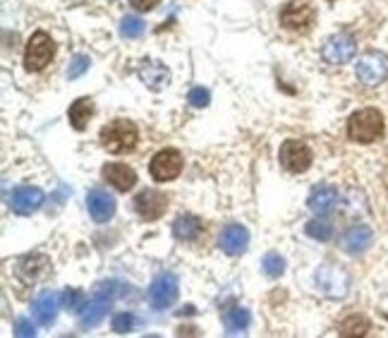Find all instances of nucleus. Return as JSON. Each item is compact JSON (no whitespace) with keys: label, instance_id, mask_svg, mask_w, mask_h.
<instances>
[{"label":"nucleus","instance_id":"obj_1","mask_svg":"<svg viewBox=\"0 0 388 338\" xmlns=\"http://www.w3.org/2000/svg\"><path fill=\"white\" fill-rule=\"evenodd\" d=\"M384 115L376 108H362L347 120V135L360 144H372L384 137Z\"/></svg>","mask_w":388,"mask_h":338},{"label":"nucleus","instance_id":"obj_2","mask_svg":"<svg viewBox=\"0 0 388 338\" xmlns=\"http://www.w3.org/2000/svg\"><path fill=\"white\" fill-rule=\"evenodd\" d=\"M137 125L130 120H113L101 127V144L111 154H127L137 147Z\"/></svg>","mask_w":388,"mask_h":338},{"label":"nucleus","instance_id":"obj_3","mask_svg":"<svg viewBox=\"0 0 388 338\" xmlns=\"http://www.w3.org/2000/svg\"><path fill=\"white\" fill-rule=\"evenodd\" d=\"M314 283L326 298H333V300L345 298L347 290H350V276H347L343 266H335V264H321L314 273Z\"/></svg>","mask_w":388,"mask_h":338},{"label":"nucleus","instance_id":"obj_4","mask_svg":"<svg viewBox=\"0 0 388 338\" xmlns=\"http://www.w3.org/2000/svg\"><path fill=\"white\" fill-rule=\"evenodd\" d=\"M113 288H115V283H101L96 288L94 298L86 300L84 310L79 312V326H82V329H94L96 324H101V319L106 317L108 310H111Z\"/></svg>","mask_w":388,"mask_h":338},{"label":"nucleus","instance_id":"obj_5","mask_svg":"<svg viewBox=\"0 0 388 338\" xmlns=\"http://www.w3.org/2000/svg\"><path fill=\"white\" fill-rule=\"evenodd\" d=\"M53 53H55L53 39H51L46 32H36L32 39H29V44H27L25 67L29 70V72H41V70L51 63Z\"/></svg>","mask_w":388,"mask_h":338},{"label":"nucleus","instance_id":"obj_6","mask_svg":"<svg viewBox=\"0 0 388 338\" xmlns=\"http://www.w3.org/2000/svg\"><path fill=\"white\" fill-rule=\"evenodd\" d=\"M355 74L362 84L367 86H376L381 84L388 77V58L384 53H364L360 60H357Z\"/></svg>","mask_w":388,"mask_h":338},{"label":"nucleus","instance_id":"obj_7","mask_svg":"<svg viewBox=\"0 0 388 338\" xmlns=\"http://www.w3.org/2000/svg\"><path fill=\"white\" fill-rule=\"evenodd\" d=\"M149 171H152V178L156 180V183H170V180H175L178 176H180V171H182L180 151H178V149L159 151V154L152 159Z\"/></svg>","mask_w":388,"mask_h":338},{"label":"nucleus","instance_id":"obj_8","mask_svg":"<svg viewBox=\"0 0 388 338\" xmlns=\"http://www.w3.org/2000/svg\"><path fill=\"white\" fill-rule=\"evenodd\" d=\"M357 44L350 34H333V37L326 39V44L321 46V56L326 63L331 65H343V63H350L355 58Z\"/></svg>","mask_w":388,"mask_h":338},{"label":"nucleus","instance_id":"obj_9","mask_svg":"<svg viewBox=\"0 0 388 338\" xmlns=\"http://www.w3.org/2000/svg\"><path fill=\"white\" fill-rule=\"evenodd\" d=\"M178 293H180V283L175 273H161L149 288V302L154 310H166L178 300Z\"/></svg>","mask_w":388,"mask_h":338},{"label":"nucleus","instance_id":"obj_10","mask_svg":"<svg viewBox=\"0 0 388 338\" xmlns=\"http://www.w3.org/2000/svg\"><path fill=\"white\" fill-rule=\"evenodd\" d=\"M278 156H281L283 168L290 173H302L312 166V151L305 142H300V139H288V142H283L281 154Z\"/></svg>","mask_w":388,"mask_h":338},{"label":"nucleus","instance_id":"obj_11","mask_svg":"<svg viewBox=\"0 0 388 338\" xmlns=\"http://www.w3.org/2000/svg\"><path fill=\"white\" fill-rule=\"evenodd\" d=\"M314 22V10L305 3V0H290L286 8L281 10V25L290 32H307Z\"/></svg>","mask_w":388,"mask_h":338},{"label":"nucleus","instance_id":"obj_12","mask_svg":"<svg viewBox=\"0 0 388 338\" xmlns=\"http://www.w3.org/2000/svg\"><path fill=\"white\" fill-rule=\"evenodd\" d=\"M135 209L144 221H156L166 214L168 197L159 190H144L135 197Z\"/></svg>","mask_w":388,"mask_h":338},{"label":"nucleus","instance_id":"obj_13","mask_svg":"<svg viewBox=\"0 0 388 338\" xmlns=\"http://www.w3.org/2000/svg\"><path fill=\"white\" fill-rule=\"evenodd\" d=\"M44 204V192L39 188H32V185H25V188H17L13 195H10V209L20 216H32L34 212H39Z\"/></svg>","mask_w":388,"mask_h":338},{"label":"nucleus","instance_id":"obj_14","mask_svg":"<svg viewBox=\"0 0 388 338\" xmlns=\"http://www.w3.org/2000/svg\"><path fill=\"white\" fill-rule=\"evenodd\" d=\"M218 245H221V249H223L225 254H230V257H237V254L245 252L247 245H250V230H247L245 226H240V223H230L228 228L221 230Z\"/></svg>","mask_w":388,"mask_h":338},{"label":"nucleus","instance_id":"obj_15","mask_svg":"<svg viewBox=\"0 0 388 338\" xmlns=\"http://www.w3.org/2000/svg\"><path fill=\"white\" fill-rule=\"evenodd\" d=\"M86 209H89V216L94 219L96 223H106V221H111L115 214V200L103 190H91L89 195H86Z\"/></svg>","mask_w":388,"mask_h":338},{"label":"nucleus","instance_id":"obj_16","mask_svg":"<svg viewBox=\"0 0 388 338\" xmlns=\"http://www.w3.org/2000/svg\"><path fill=\"white\" fill-rule=\"evenodd\" d=\"M374 242V233L369 226H352V228L345 230V235L340 238V247L345 249L347 254H362L372 247Z\"/></svg>","mask_w":388,"mask_h":338},{"label":"nucleus","instance_id":"obj_17","mask_svg":"<svg viewBox=\"0 0 388 338\" xmlns=\"http://www.w3.org/2000/svg\"><path fill=\"white\" fill-rule=\"evenodd\" d=\"M58 307H60L58 293H53V290H44V293L36 295V300H34V305H32L34 319L41 326H51L58 317Z\"/></svg>","mask_w":388,"mask_h":338},{"label":"nucleus","instance_id":"obj_18","mask_svg":"<svg viewBox=\"0 0 388 338\" xmlns=\"http://www.w3.org/2000/svg\"><path fill=\"white\" fill-rule=\"evenodd\" d=\"M103 178L120 192H127L137 185V173L130 166H125V163H106L103 166Z\"/></svg>","mask_w":388,"mask_h":338},{"label":"nucleus","instance_id":"obj_19","mask_svg":"<svg viewBox=\"0 0 388 338\" xmlns=\"http://www.w3.org/2000/svg\"><path fill=\"white\" fill-rule=\"evenodd\" d=\"M335 204H338V190L331 188V185H319V188H314L309 192V200H307V207L314 214H319V216L331 212Z\"/></svg>","mask_w":388,"mask_h":338},{"label":"nucleus","instance_id":"obj_20","mask_svg":"<svg viewBox=\"0 0 388 338\" xmlns=\"http://www.w3.org/2000/svg\"><path fill=\"white\" fill-rule=\"evenodd\" d=\"M201 221L192 216V214H182V216L175 219V223H173V235L178 238V240L182 242H194L196 238L201 235Z\"/></svg>","mask_w":388,"mask_h":338},{"label":"nucleus","instance_id":"obj_21","mask_svg":"<svg viewBox=\"0 0 388 338\" xmlns=\"http://www.w3.org/2000/svg\"><path fill=\"white\" fill-rule=\"evenodd\" d=\"M139 77L147 86H152V89H163L168 84V79H170V72L161 65V63H154V60H147L142 67H139Z\"/></svg>","mask_w":388,"mask_h":338},{"label":"nucleus","instance_id":"obj_22","mask_svg":"<svg viewBox=\"0 0 388 338\" xmlns=\"http://www.w3.org/2000/svg\"><path fill=\"white\" fill-rule=\"evenodd\" d=\"M69 122H72L74 130H84L89 125L91 115H94V103L91 98H77V101L69 106Z\"/></svg>","mask_w":388,"mask_h":338},{"label":"nucleus","instance_id":"obj_23","mask_svg":"<svg viewBox=\"0 0 388 338\" xmlns=\"http://www.w3.org/2000/svg\"><path fill=\"white\" fill-rule=\"evenodd\" d=\"M225 329H228V334H242V331L250 326L252 322V317H250V312L245 310V307H235V310H230V312H225Z\"/></svg>","mask_w":388,"mask_h":338},{"label":"nucleus","instance_id":"obj_24","mask_svg":"<svg viewBox=\"0 0 388 338\" xmlns=\"http://www.w3.org/2000/svg\"><path fill=\"white\" fill-rule=\"evenodd\" d=\"M305 233L312 238V240L328 242V240H331V238H333V226L328 223L326 219H314V221H309V223H307Z\"/></svg>","mask_w":388,"mask_h":338},{"label":"nucleus","instance_id":"obj_25","mask_svg":"<svg viewBox=\"0 0 388 338\" xmlns=\"http://www.w3.org/2000/svg\"><path fill=\"white\" fill-rule=\"evenodd\" d=\"M262 269L269 278H278L283 271H286V259L276 252H269L266 257L262 259Z\"/></svg>","mask_w":388,"mask_h":338},{"label":"nucleus","instance_id":"obj_26","mask_svg":"<svg viewBox=\"0 0 388 338\" xmlns=\"http://www.w3.org/2000/svg\"><path fill=\"white\" fill-rule=\"evenodd\" d=\"M120 34H123V39H139L144 34V22L135 15H127L120 22Z\"/></svg>","mask_w":388,"mask_h":338},{"label":"nucleus","instance_id":"obj_27","mask_svg":"<svg viewBox=\"0 0 388 338\" xmlns=\"http://www.w3.org/2000/svg\"><path fill=\"white\" fill-rule=\"evenodd\" d=\"M369 331V322L362 317H350L340 324V334L343 336H364Z\"/></svg>","mask_w":388,"mask_h":338},{"label":"nucleus","instance_id":"obj_28","mask_svg":"<svg viewBox=\"0 0 388 338\" xmlns=\"http://www.w3.org/2000/svg\"><path fill=\"white\" fill-rule=\"evenodd\" d=\"M62 305H65L69 312H82L86 305V298L82 290H65V293H62Z\"/></svg>","mask_w":388,"mask_h":338},{"label":"nucleus","instance_id":"obj_29","mask_svg":"<svg viewBox=\"0 0 388 338\" xmlns=\"http://www.w3.org/2000/svg\"><path fill=\"white\" fill-rule=\"evenodd\" d=\"M91 65V60H89V56H74L72 58V63H69V67H67V77L69 79H77V77H82V74L89 70Z\"/></svg>","mask_w":388,"mask_h":338},{"label":"nucleus","instance_id":"obj_30","mask_svg":"<svg viewBox=\"0 0 388 338\" xmlns=\"http://www.w3.org/2000/svg\"><path fill=\"white\" fill-rule=\"evenodd\" d=\"M132 326H135V317H132L130 312H120L113 317V331L115 334H127V331H132Z\"/></svg>","mask_w":388,"mask_h":338},{"label":"nucleus","instance_id":"obj_31","mask_svg":"<svg viewBox=\"0 0 388 338\" xmlns=\"http://www.w3.org/2000/svg\"><path fill=\"white\" fill-rule=\"evenodd\" d=\"M187 101L192 103L194 108H204V106H208V101H211V94H208L204 86H194V89L189 91Z\"/></svg>","mask_w":388,"mask_h":338},{"label":"nucleus","instance_id":"obj_32","mask_svg":"<svg viewBox=\"0 0 388 338\" xmlns=\"http://www.w3.org/2000/svg\"><path fill=\"white\" fill-rule=\"evenodd\" d=\"M15 334L20 338H32V336H36V329H34V324L29 322V319H17V322H15Z\"/></svg>","mask_w":388,"mask_h":338},{"label":"nucleus","instance_id":"obj_33","mask_svg":"<svg viewBox=\"0 0 388 338\" xmlns=\"http://www.w3.org/2000/svg\"><path fill=\"white\" fill-rule=\"evenodd\" d=\"M130 3H132V8L139 10V13H149V10H154L161 0H130Z\"/></svg>","mask_w":388,"mask_h":338}]
</instances>
